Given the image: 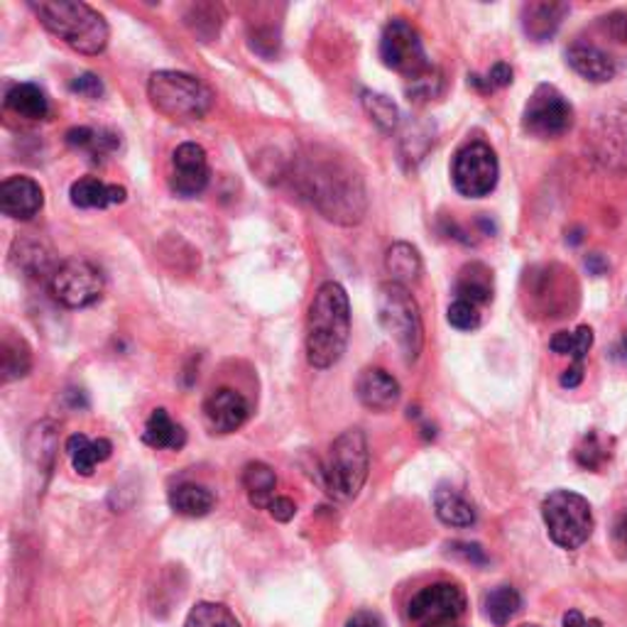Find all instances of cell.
Segmentation results:
<instances>
[{"label": "cell", "instance_id": "obj_1", "mask_svg": "<svg viewBox=\"0 0 627 627\" xmlns=\"http://www.w3.org/2000/svg\"><path fill=\"white\" fill-rule=\"evenodd\" d=\"M300 186L326 221L355 226L363 221L365 184L346 159L336 155H310L300 169Z\"/></svg>", "mask_w": 627, "mask_h": 627}, {"label": "cell", "instance_id": "obj_2", "mask_svg": "<svg viewBox=\"0 0 627 627\" xmlns=\"http://www.w3.org/2000/svg\"><path fill=\"white\" fill-rule=\"evenodd\" d=\"M351 338V302L338 282L318 287L306 314V361L328 371L341 361Z\"/></svg>", "mask_w": 627, "mask_h": 627}, {"label": "cell", "instance_id": "obj_3", "mask_svg": "<svg viewBox=\"0 0 627 627\" xmlns=\"http://www.w3.org/2000/svg\"><path fill=\"white\" fill-rule=\"evenodd\" d=\"M29 10L39 17L49 33L57 35L79 55H104L111 39L106 17L82 0H39L29 3Z\"/></svg>", "mask_w": 627, "mask_h": 627}, {"label": "cell", "instance_id": "obj_4", "mask_svg": "<svg viewBox=\"0 0 627 627\" xmlns=\"http://www.w3.org/2000/svg\"><path fill=\"white\" fill-rule=\"evenodd\" d=\"M367 471H371V451L365 434L361 430H346L328 446L322 463L324 491L334 501H353L367 481Z\"/></svg>", "mask_w": 627, "mask_h": 627}, {"label": "cell", "instance_id": "obj_5", "mask_svg": "<svg viewBox=\"0 0 627 627\" xmlns=\"http://www.w3.org/2000/svg\"><path fill=\"white\" fill-rule=\"evenodd\" d=\"M375 306L385 334L400 348L405 361L414 363L424 346V322L412 292L405 285L383 282L377 287Z\"/></svg>", "mask_w": 627, "mask_h": 627}, {"label": "cell", "instance_id": "obj_6", "mask_svg": "<svg viewBox=\"0 0 627 627\" xmlns=\"http://www.w3.org/2000/svg\"><path fill=\"white\" fill-rule=\"evenodd\" d=\"M147 98L157 113L172 121H198L214 106V94L202 79L184 72H155L147 82Z\"/></svg>", "mask_w": 627, "mask_h": 627}, {"label": "cell", "instance_id": "obj_7", "mask_svg": "<svg viewBox=\"0 0 627 627\" xmlns=\"http://www.w3.org/2000/svg\"><path fill=\"white\" fill-rule=\"evenodd\" d=\"M542 517L552 542L562 550H579L593 534V513L583 495L554 491L544 497Z\"/></svg>", "mask_w": 627, "mask_h": 627}, {"label": "cell", "instance_id": "obj_8", "mask_svg": "<svg viewBox=\"0 0 627 627\" xmlns=\"http://www.w3.org/2000/svg\"><path fill=\"white\" fill-rule=\"evenodd\" d=\"M381 59L387 69L405 76L407 82H417L434 72L420 33L402 17H395L385 25L381 35Z\"/></svg>", "mask_w": 627, "mask_h": 627}, {"label": "cell", "instance_id": "obj_9", "mask_svg": "<svg viewBox=\"0 0 627 627\" xmlns=\"http://www.w3.org/2000/svg\"><path fill=\"white\" fill-rule=\"evenodd\" d=\"M501 165H497L495 150L483 141L463 145L454 157L451 179L456 192L466 198H483L497 186Z\"/></svg>", "mask_w": 627, "mask_h": 627}, {"label": "cell", "instance_id": "obj_10", "mask_svg": "<svg viewBox=\"0 0 627 627\" xmlns=\"http://www.w3.org/2000/svg\"><path fill=\"white\" fill-rule=\"evenodd\" d=\"M49 292L67 310H84L101 300L104 273L94 263L72 257L49 275Z\"/></svg>", "mask_w": 627, "mask_h": 627}, {"label": "cell", "instance_id": "obj_11", "mask_svg": "<svg viewBox=\"0 0 627 627\" xmlns=\"http://www.w3.org/2000/svg\"><path fill=\"white\" fill-rule=\"evenodd\" d=\"M571 125L574 108L566 101V96L559 88L550 84L536 86L522 113L524 131L534 137H542V141H552V137H562L564 133H569Z\"/></svg>", "mask_w": 627, "mask_h": 627}, {"label": "cell", "instance_id": "obj_12", "mask_svg": "<svg viewBox=\"0 0 627 627\" xmlns=\"http://www.w3.org/2000/svg\"><path fill=\"white\" fill-rule=\"evenodd\" d=\"M466 613V593L456 583H432L412 595L407 618L414 627H444Z\"/></svg>", "mask_w": 627, "mask_h": 627}, {"label": "cell", "instance_id": "obj_13", "mask_svg": "<svg viewBox=\"0 0 627 627\" xmlns=\"http://www.w3.org/2000/svg\"><path fill=\"white\" fill-rule=\"evenodd\" d=\"M591 150L608 169H627V106H608L595 116Z\"/></svg>", "mask_w": 627, "mask_h": 627}, {"label": "cell", "instance_id": "obj_14", "mask_svg": "<svg viewBox=\"0 0 627 627\" xmlns=\"http://www.w3.org/2000/svg\"><path fill=\"white\" fill-rule=\"evenodd\" d=\"M212 179L208 169V157L202 145L184 143L172 153V165H169V186L182 198H194L204 192Z\"/></svg>", "mask_w": 627, "mask_h": 627}, {"label": "cell", "instance_id": "obj_15", "mask_svg": "<svg viewBox=\"0 0 627 627\" xmlns=\"http://www.w3.org/2000/svg\"><path fill=\"white\" fill-rule=\"evenodd\" d=\"M248 417H251V405H248L241 393L231 390V387H218L204 402V420L208 430L216 434L238 432L248 422Z\"/></svg>", "mask_w": 627, "mask_h": 627}, {"label": "cell", "instance_id": "obj_16", "mask_svg": "<svg viewBox=\"0 0 627 627\" xmlns=\"http://www.w3.org/2000/svg\"><path fill=\"white\" fill-rule=\"evenodd\" d=\"M45 206V192L35 179L15 174L0 184V212L15 221H29Z\"/></svg>", "mask_w": 627, "mask_h": 627}, {"label": "cell", "instance_id": "obj_17", "mask_svg": "<svg viewBox=\"0 0 627 627\" xmlns=\"http://www.w3.org/2000/svg\"><path fill=\"white\" fill-rule=\"evenodd\" d=\"M358 400L373 412H387L400 402V383L383 367H365L355 383Z\"/></svg>", "mask_w": 627, "mask_h": 627}, {"label": "cell", "instance_id": "obj_18", "mask_svg": "<svg viewBox=\"0 0 627 627\" xmlns=\"http://www.w3.org/2000/svg\"><path fill=\"white\" fill-rule=\"evenodd\" d=\"M566 62L571 64V69L579 76L589 79L593 84L611 82V79L618 74V64L615 59L605 52V49L589 45V43H574L566 49Z\"/></svg>", "mask_w": 627, "mask_h": 627}, {"label": "cell", "instance_id": "obj_19", "mask_svg": "<svg viewBox=\"0 0 627 627\" xmlns=\"http://www.w3.org/2000/svg\"><path fill=\"white\" fill-rule=\"evenodd\" d=\"M69 198L76 208H108L116 204H123L128 198L125 186L106 184L98 177H82L76 179L69 189Z\"/></svg>", "mask_w": 627, "mask_h": 627}, {"label": "cell", "instance_id": "obj_20", "mask_svg": "<svg viewBox=\"0 0 627 627\" xmlns=\"http://www.w3.org/2000/svg\"><path fill=\"white\" fill-rule=\"evenodd\" d=\"M566 13H569L566 3H546V0H542V3H527L522 8L524 35L534 39V43H546L559 29Z\"/></svg>", "mask_w": 627, "mask_h": 627}, {"label": "cell", "instance_id": "obj_21", "mask_svg": "<svg viewBox=\"0 0 627 627\" xmlns=\"http://www.w3.org/2000/svg\"><path fill=\"white\" fill-rule=\"evenodd\" d=\"M454 292H456V300H466L475 306L491 304L493 292H495L491 267H485L483 263L463 265L459 277H456Z\"/></svg>", "mask_w": 627, "mask_h": 627}, {"label": "cell", "instance_id": "obj_22", "mask_svg": "<svg viewBox=\"0 0 627 627\" xmlns=\"http://www.w3.org/2000/svg\"><path fill=\"white\" fill-rule=\"evenodd\" d=\"M67 454L79 475H92L98 463L111 459L113 444L108 439H88L86 434H74L67 442Z\"/></svg>", "mask_w": 627, "mask_h": 627}, {"label": "cell", "instance_id": "obj_23", "mask_svg": "<svg viewBox=\"0 0 627 627\" xmlns=\"http://www.w3.org/2000/svg\"><path fill=\"white\" fill-rule=\"evenodd\" d=\"M385 270L393 277L390 282L407 287L422 277V270H424L422 255L412 243H405V241L393 243L385 253Z\"/></svg>", "mask_w": 627, "mask_h": 627}, {"label": "cell", "instance_id": "obj_24", "mask_svg": "<svg viewBox=\"0 0 627 627\" xmlns=\"http://www.w3.org/2000/svg\"><path fill=\"white\" fill-rule=\"evenodd\" d=\"M143 442L153 449H169V451H182L186 444V432L182 424L172 422V417L167 414V410H155L150 414V420L145 422Z\"/></svg>", "mask_w": 627, "mask_h": 627}, {"label": "cell", "instance_id": "obj_25", "mask_svg": "<svg viewBox=\"0 0 627 627\" xmlns=\"http://www.w3.org/2000/svg\"><path fill=\"white\" fill-rule=\"evenodd\" d=\"M5 108L27 121H45L49 116V98L37 84H15L5 94Z\"/></svg>", "mask_w": 627, "mask_h": 627}, {"label": "cell", "instance_id": "obj_26", "mask_svg": "<svg viewBox=\"0 0 627 627\" xmlns=\"http://www.w3.org/2000/svg\"><path fill=\"white\" fill-rule=\"evenodd\" d=\"M434 513L449 527H471L475 522L473 505L451 485H439L434 491Z\"/></svg>", "mask_w": 627, "mask_h": 627}, {"label": "cell", "instance_id": "obj_27", "mask_svg": "<svg viewBox=\"0 0 627 627\" xmlns=\"http://www.w3.org/2000/svg\"><path fill=\"white\" fill-rule=\"evenodd\" d=\"M216 497L198 483H179L169 491V507L182 517H204L214 510Z\"/></svg>", "mask_w": 627, "mask_h": 627}, {"label": "cell", "instance_id": "obj_28", "mask_svg": "<svg viewBox=\"0 0 627 627\" xmlns=\"http://www.w3.org/2000/svg\"><path fill=\"white\" fill-rule=\"evenodd\" d=\"M243 487L248 493V501H251L253 507H261V510H267L270 503L275 501V487H277V475L267 463L253 461L248 463L243 469Z\"/></svg>", "mask_w": 627, "mask_h": 627}, {"label": "cell", "instance_id": "obj_29", "mask_svg": "<svg viewBox=\"0 0 627 627\" xmlns=\"http://www.w3.org/2000/svg\"><path fill=\"white\" fill-rule=\"evenodd\" d=\"M118 135L111 131H96V128H72L67 133V145L76 147V150L88 153V157L98 162V159L118 150Z\"/></svg>", "mask_w": 627, "mask_h": 627}, {"label": "cell", "instance_id": "obj_30", "mask_svg": "<svg viewBox=\"0 0 627 627\" xmlns=\"http://www.w3.org/2000/svg\"><path fill=\"white\" fill-rule=\"evenodd\" d=\"M57 451V426L52 422H39L33 426L27 439V459L35 463L39 473H49Z\"/></svg>", "mask_w": 627, "mask_h": 627}, {"label": "cell", "instance_id": "obj_31", "mask_svg": "<svg viewBox=\"0 0 627 627\" xmlns=\"http://www.w3.org/2000/svg\"><path fill=\"white\" fill-rule=\"evenodd\" d=\"M0 361H3V383H13L25 377L33 367V353H29V346L20 336L5 334L3 346H0Z\"/></svg>", "mask_w": 627, "mask_h": 627}, {"label": "cell", "instance_id": "obj_32", "mask_svg": "<svg viewBox=\"0 0 627 627\" xmlns=\"http://www.w3.org/2000/svg\"><path fill=\"white\" fill-rule=\"evenodd\" d=\"M485 618L497 627H505L522 608V599L513 586H497L495 591L485 595Z\"/></svg>", "mask_w": 627, "mask_h": 627}, {"label": "cell", "instance_id": "obj_33", "mask_svg": "<svg viewBox=\"0 0 627 627\" xmlns=\"http://www.w3.org/2000/svg\"><path fill=\"white\" fill-rule=\"evenodd\" d=\"M593 346V331L589 326H579L576 331H559L552 336L550 348L559 355H571L574 363H583Z\"/></svg>", "mask_w": 627, "mask_h": 627}, {"label": "cell", "instance_id": "obj_34", "mask_svg": "<svg viewBox=\"0 0 627 627\" xmlns=\"http://www.w3.org/2000/svg\"><path fill=\"white\" fill-rule=\"evenodd\" d=\"M363 108H365V113L371 116V121L385 133H393L395 128L400 125V108H397L393 104V98H387L385 94L365 92Z\"/></svg>", "mask_w": 627, "mask_h": 627}, {"label": "cell", "instance_id": "obj_35", "mask_svg": "<svg viewBox=\"0 0 627 627\" xmlns=\"http://www.w3.org/2000/svg\"><path fill=\"white\" fill-rule=\"evenodd\" d=\"M184 627H241L236 615L221 603H196Z\"/></svg>", "mask_w": 627, "mask_h": 627}, {"label": "cell", "instance_id": "obj_36", "mask_svg": "<svg viewBox=\"0 0 627 627\" xmlns=\"http://www.w3.org/2000/svg\"><path fill=\"white\" fill-rule=\"evenodd\" d=\"M15 248H20V253L13 251V261L17 263V267H23L27 275H39V273H47L49 267V255L47 251L39 243L33 241H23V243H15Z\"/></svg>", "mask_w": 627, "mask_h": 627}, {"label": "cell", "instance_id": "obj_37", "mask_svg": "<svg viewBox=\"0 0 627 627\" xmlns=\"http://www.w3.org/2000/svg\"><path fill=\"white\" fill-rule=\"evenodd\" d=\"M204 13H206V5H192L189 8L186 17H184V23L189 25V29H192L196 37H204V25H208L212 35L216 37L218 29H221V25H224V10H221V5H212L208 15H204Z\"/></svg>", "mask_w": 627, "mask_h": 627}, {"label": "cell", "instance_id": "obj_38", "mask_svg": "<svg viewBox=\"0 0 627 627\" xmlns=\"http://www.w3.org/2000/svg\"><path fill=\"white\" fill-rule=\"evenodd\" d=\"M446 318H449V324L459 328V331H475V328L481 326V310L466 300H456L449 306V312H446Z\"/></svg>", "mask_w": 627, "mask_h": 627}, {"label": "cell", "instance_id": "obj_39", "mask_svg": "<svg viewBox=\"0 0 627 627\" xmlns=\"http://www.w3.org/2000/svg\"><path fill=\"white\" fill-rule=\"evenodd\" d=\"M608 451H605V446L601 444L599 434H589L583 439V444L579 446V451H576V459H579L581 466L586 469H601L603 461L608 459Z\"/></svg>", "mask_w": 627, "mask_h": 627}, {"label": "cell", "instance_id": "obj_40", "mask_svg": "<svg viewBox=\"0 0 627 627\" xmlns=\"http://www.w3.org/2000/svg\"><path fill=\"white\" fill-rule=\"evenodd\" d=\"M69 92L96 101V98L104 96V82L96 74H82V76L72 79V84H69Z\"/></svg>", "mask_w": 627, "mask_h": 627}, {"label": "cell", "instance_id": "obj_41", "mask_svg": "<svg viewBox=\"0 0 627 627\" xmlns=\"http://www.w3.org/2000/svg\"><path fill=\"white\" fill-rule=\"evenodd\" d=\"M267 513H270L277 522H290L297 515V505L290 501V497H275L270 507H267Z\"/></svg>", "mask_w": 627, "mask_h": 627}, {"label": "cell", "instance_id": "obj_42", "mask_svg": "<svg viewBox=\"0 0 627 627\" xmlns=\"http://www.w3.org/2000/svg\"><path fill=\"white\" fill-rule=\"evenodd\" d=\"M485 79H487V84H491V88L510 86L513 84V67L505 64V62H497Z\"/></svg>", "mask_w": 627, "mask_h": 627}, {"label": "cell", "instance_id": "obj_43", "mask_svg": "<svg viewBox=\"0 0 627 627\" xmlns=\"http://www.w3.org/2000/svg\"><path fill=\"white\" fill-rule=\"evenodd\" d=\"M346 627H385L383 620H381V615H375L371 611H361V613H355L348 618Z\"/></svg>", "mask_w": 627, "mask_h": 627}, {"label": "cell", "instance_id": "obj_44", "mask_svg": "<svg viewBox=\"0 0 627 627\" xmlns=\"http://www.w3.org/2000/svg\"><path fill=\"white\" fill-rule=\"evenodd\" d=\"M611 35L618 39V43H627V13H615L608 17Z\"/></svg>", "mask_w": 627, "mask_h": 627}, {"label": "cell", "instance_id": "obj_45", "mask_svg": "<svg viewBox=\"0 0 627 627\" xmlns=\"http://www.w3.org/2000/svg\"><path fill=\"white\" fill-rule=\"evenodd\" d=\"M581 381H583V363H574L569 371H564V375H562V385L564 387H579L581 385Z\"/></svg>", "mask_w": 627, "mask_h": 627}, {"label": "cell", "instance_id": "obj_46", "mask_svg": "<svg viewBox=\"0 0 627 627\" xmlns=\"http://www.w3.org/2000/svg\"><path fill=\"white\" fill-rule=\"evenodd\" d=\"M564 627H586V618L579 611H569L564 615Z\"/></svg>", "mask_w": 627, "mask_h": 627}, {"label": "cell", "instance_id": "obj_47", "mask_svg": "<svg viewBox=\"0 0 627 627\" xmlns=\"http://www.w3.org/2000/svg\"><path fill=\"white\" fill-rule=\"evenodd\" d=\"M615 534H618L620 544L627 546V510L618 517V524H615Z\"/></svg>", "mask_w": 627, "mask_h": 627}, {"label": "cell", "instance_id": "obj_48", "mask_svg": "<svg viewBox=\"0 0 627 627\" xmlns=\"http://www.w3.org/2000/svg\"><path fill=\"white\" fill-rule=\"evenodd\" d=\"M599 261H601V257H599V253H595V255H591V257H589V261H586V265H591V270H593V275H601V273L605 270V267H608V265H601Z\"/></svg>", "mask_w": 627, "mask_h": 627}, {"label": "cell", "instance_id": "obj_49", "mask_svg": "<svg viewBox=\"0 0 627 627\" xmlns=\"http://www.w3.org/2000/svg\"><path fill=\"white\" fill-rule=\"evenodd\" d=\"M586 627H601L599 623H586Z\"/></svg>", "mask_w": 627, "mask_h": 627}]
</instances>
